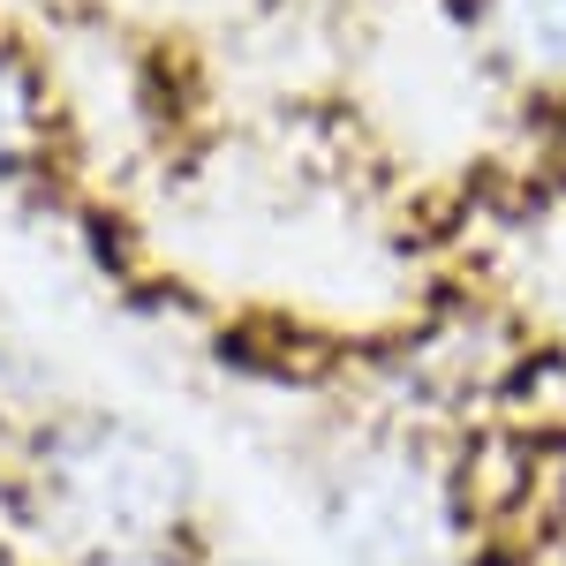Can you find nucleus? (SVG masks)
I'll use <instances>...</instances> for the list:
<instances>
[{
	"mask_svg": "<svg viewBox=\"0 0 566 566\" xmlns=\"http://www.w3.org/2000/svg\"><path fill=\"white\" fill-rule=\"evenodd\" d=\"M522 250H528V272L536 287L559 303V333H566V205H544V212L522 227Z\"/></svg>",
	"mask_w": 566,
	"mask_h": 566,
	"instance_id": "nucleus-5",
	"label": "nucleus"
},
{
	"mask_svg": "<svg viewBox=\"0 0 566 566\" xmlns=\"http://www.w3.org/2000/svg\"><path fill=\"white\" fill-rule=\"evenodd\" d=\"M39 514L69 552L98 559H167L181 528L197 522V469L175 438L144 431L129 416H61L45 423L39 461Z\"/></svg>",
	"mask_w": 566,
	"mask_h": 566,
	"instance_id": "nucleus-1",
	"label": "nucleus"
},
{
	"mask_svg": "<svg viewBox=\"0 0 566 566\" xmlns=\"http://www.w3.org/2000/svg\"><path fill=\"white\" fill-rule=\"evenodd\" d=\"M483 61L522 98H566V0H461Z\"/></svg>",
	"mask_w": 566,
	"mask_h": 566,
	"instance_id": "nucleus-3",
	"label": "nucleus"
},
{
	"mask_svg": "<svg viewBox=\"0 0 566 566\" xmlns=\"http://www.w3.org/2000/svg\"><path fill=\"white\" fill-rule=\"evenodd\" d=\"M39 129H45V91H39V69L0 39V175L23 167L39 151Z\"/></svg>",
	"mask_w": 566,
	"mask_h": 566,
	"instance_id": "nucleus-4",
	"label": "nucleus"
},
{
	"mask_svg": "<svg viewBox=\"0 0 566 566\" xmlns=\"http://www.w3.org/2000/svg\"><path fill=\"white\" fill-rule=\"evenodd\" d=\"M552 522L566 536V438H559V453H552Z\"/></svg>",
	"mask_w": 566,
	"mask_h": 566,
	"instance_id": "nucleus-6",
	"label": "nucleus"
},
{
	"mask_svg": "<svg viewBox=\"0 0 566 566\" xmlns=\"http://www.w3.org/2000/svg\"><path fill=\"white\" fill-rule=\"evenodd\" d=\"M325 528L348 566H469V476L408 431L363 438L325 476Z\"/></svg>",
	"mask_w": 566,
	"mask_h": 566,
	"instance_id": "nucleus-2",
	"label": "nucleus"
}]
</instances>
